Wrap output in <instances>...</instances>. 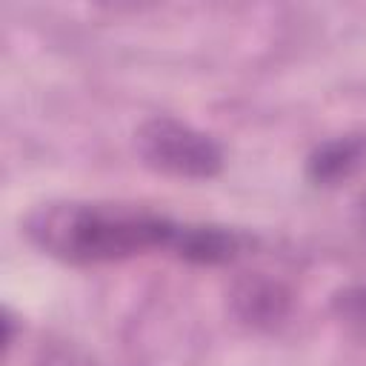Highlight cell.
<instances>
[{
    "mask_svg": "<svg viewBox=\"0 0 366 366\" xmlns=\"http://www.w3.org/2000/svg\"><path fill=\"white\" fill-rule=\"evenodd\" d=\"M26 232L49 254L74 263H92L129 257L152 246H172L177 226L143 212L51 203L29 217Z\"/></svg>",
    "mask_w": 366,
    "mask_h": 366,
    "instance_id": "6da1fadb",
    "label": "cell"
},
{
    "mask_svg": "<svg viewBox=\"0 0 366 366\" xmlns=\"http://www.w3.org/2000/svg\"><path fill=\"white\" fill-rule=\"evenodd\" d=\"M134 137L143 163L174 177H212L223 163L212 137L169 117L146 120Z\"/></svg>",
    "mask_w": 366,
    "mask_h": 366,
    "instance_id": "7a4b0ae2",
    "label": "cell"
},
{
    "mask_svg": "<svg viewBox=\"0 0 366 366\" xmlns=\"http://www.w3.org/2000/svg\"><path fill=\"white\" fill-rule=\"evenodd\" d=\"M232 312L254 329H272L277 326L289 312V292L283 283L266 277V274H246L234 280L229 292Z\"/></svg>",
    "mask_w": 366,
    "mask_h": 366,
    "instance_id": "3957f363",
    "label": "cell"
},
{
    "mask_svg": "<svg viewBox=\"0 0 366 366\" xmlns=\"http://www.w3.org/2000/svg\"><path fill=\"white\" fill-rule=\"evenodd\" d=\"M180 257L194 263H223L237 254V234L217 229V226H177V234L172 240Z\"/></svg>",
    "mask_w": 366,
    "mask_h": 366,
    "instance_id": "277c9868",
    "label": "cell"
},
{
    "mask_svg": "<svg viewBox=\"0 0 366 366\" xmlns=\"http://www.w3.org/2000/svg\"><path fill=\"white\" fill-rule=\"evenodd\" d=\"M360 154H363V140L357 137L332 140L309 157V177L315 183H337L360 163Z\"/></svg>",
    "mask_w": 366,
    "mask_h": 366,
    "instance_id": "5b68a950",
    "label": "cell"
},
{
    "mask_svg": "<svg viewBox=\"0 0 366 366\" xmlns=\"http://www.w3.org/2000/svg\"><path fill=\"white\" fill-rule=\"evenodd\" d=\"M332 312L357 340H366V286H346L335 295Z\"/></svg>",
    "mask_w": 366,
    "mask_h": 366,
    "instance_id": "8992f818",
    "label": "cell"
},
{
    "mask_svg": "<svg viewBox=\"0 0 366 366\" xmlns=\"http://www.w3.org/2000/svg\"><path fill=\"white\" fill-rule=\"evenodd\" d=\"M40 366H92L83 355L71 352V349H49L43 355V363Z\"/></svg>",
    "mask_w": 366,
    "mask_h": 366,
    "instance_id": "52a82bcc",
    "label": "cell"
}]
</instances>
